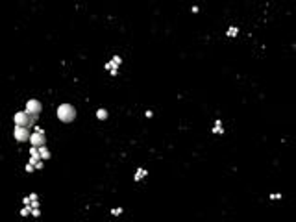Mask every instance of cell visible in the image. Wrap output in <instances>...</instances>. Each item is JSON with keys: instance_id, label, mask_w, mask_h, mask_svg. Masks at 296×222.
I'll return each mask as SVG.
<instances>
[{"instance_id": "obj_5", "label": "cell", "mask_w": 296, "mask_h": 222, "mask_svg": "<svg viewBox=\"0 0 296 222\" xmlns=\"http://www.w3.org/2000/svg\"><path fill=\"white\" fill-rule=\"evenodd\" d=\"M24 111H26L28 115H39V113L43 111V104H41L39 100H35V98H31V100L26 102Z\"/></svg>"}, {"instance_id": "obj_18", "label": "cell", "mask_w": 296, "mask_h": 222, "mask_svg": "<svg viewBox=\"0 0 296 222\" xmlns=\"http://www.w3.org/2000/svg\"><path fill=\"white\" fill-rule=\"evenodd\" d=\"M30 200H31V202H34V200H37V194H35V193H31V194H30Z\"/></svg>"}, {"instance_id": "obj_12", "label": "cell", "mask_w": 296, "mask_h": 222, "mask_svg": "<svg viewBox=\"0 0 296 222\" xmlns=\"http://www.w3.org/2000/svg\"><path fill=\"white\" fill-rule=\"evenodd\" d=\"M226 34H228V37H235V35L239 34V30H237V28H228Z\"/></svg>"}, {"instance_id": "obj_7", "label": "cell", "mask_w": 296, "mask_h": 222, "mask_svg": "<svg viewBox=\"0 0 296 222\" xmlns=\"http://www.w3.org/2000/svg\"><path fill=\"white\" fill-rule=\"evenodd\" d=\"M148 174V170H146V168H137V172H135V176H133V179H135V182H141V179L142 178H145Z\"/></svg>"}, {"instance_id": "obj_14", "label": "cell", "mask_w": 296, "mask_h": 222, "mask_svg": "<svg viewBox=\"0 0 296 222\" xmlns=\"http://www.w3.org/2000/svg\"><path fill=\"white\" fill-rule=\"evenodd\" d=\"M111 213H113L115 217H118L120 213H122V207H115V209H111Z\"/></svg>"}, {"instance_id": "obj_10", "label": "cell", "mask_w": 296, "mask_h": 222, "mask_svg": "<svg viewBox=\"0 0 296 222\" xmlns=\"http://www.w3.org/2000/svg\"><path fill=\"white\" fill-rule=\"evenodd\" d=\"M213 133H224V128H222V122L217 120L215 126H213Z\"/></svg>"}, {"instance_id": "obj_16", "label": "cell", "mask_w": 296, "mask_h": 222, "mask_svg": "<svg viewBox=\"0 0 296 222\" xmlns=\"http://www.w3.org/2000/svg\"><path fill=\"white\" fill-rule=\"evenodd\" d=\"M31 217H41V209H31Z\"/></svg>"}, {"instance_id": "obj_15", "label": "cell", "mask_w": 296, "mask_h": 222, "mask_svg": "<svg viewBox=\"0 0 296 222\" xmlns=\"http://www.w3.org/2000/svg\"><path fill=\"white\" fill-rule=\"evenodd\" d=\"M34 170H35V167L30 165V163H26V172H34Z\"/></svg>"}, {"instance_id": "obj_6", "label": "cell", "mask_w": 296, "mask_h": 222, "mask_svg": "<svg viewBox=\"0 0 296 222\" xmlns=\"http://www.w3.org/2000/svg\"><path fill=\"white\" fill-rule=\"evenodd\" d=\"M120 63H122V58H120V56H113L111 61L106 63V70H109V72H111V70H118V65H120Z\"/></svg>"}, {"instance_id": "obj_13", "label": "cell", "mask_w": 296, "mask_h": 222, "mask_svg": "<svg viewBox=\"0 0 296 222\" xmlns=\"http://www.w3.org/2000/svg\"><path fill=\"white\" fill-rule=\"evenodd\" d=\"M37 117H39V115H30V126H34L37 122Z\"/></svg>"}, {"instance_id": "obj_3", "label": "cell", "mask_w": 296, "mask_h": 222, "mask_svg": "<svg viewBox=\"0 0 296 222\" xmlns=\"http://www.w3.org/2000/svg\"><path fill=\"white\" fill-rule=\"evenodd\" d=\"M13 137H15V141L17 143H28L30 141V130L28 128H20V126H15V130H13Z\"/></svg>"}, {"instance_id": "obj_1", "label": "cell", "mask_w": 296, "mask_h": 222, "mask_svg": "<svg viewBox=\"0 0 296 222\" xmlns=\"http://www.w3.org/2000/svg\"><path fill=\"white\" fill-rule=\"evenodd\" d=\"M58 119L65 124H69L76 119V109H74V105L72 104H61L59 108H58Z\"/></svg>"}, {"instance_id": "obj_17", "label": "cell", "mask_w": 296, "mask_h": 222, "mask_svg": "<svg viewBox=\"0 0 296 222\" xmlns=\"http://www.w3.org/2000/svg\"><path fill=\"white\" fill-rule=\"evenodd\" d=\"M22 204H24V206H30V204H31V200H30V196H26V198H22Z\"/></svg>"}, {"instance_id": "obj_2", "label": "cell", "mask_w": 296, "mask_h": 222, "mask_svg": "<svg viewBox=\"0 0 296 222\" xmlns=\"http://www.w3.org/2000/svg\"><path fill=\"white\" fill-rule=\"evenodd\" d=\"M30 144L35 146V148L46 146V133H45V130L39 128V126H35V132L31 133V137H30Z\"/></svg>"}, {"instance_id": "obj_8", "label": "cell", "mask_w": 296, "mask_h": 222, "mask_svg": "<svg viewBox=\"0 0 296 222\" xmlns=\"http://www.w3.org/2000/svg\"><path fill=\"white\" fill-rule=\"evenodd\" d=\"M39 155H41V159H43V161L50 159V152H48V148H46V146H41V148H39Z\"/></svg>"}, {"instance_id": "obj_9", "label": "cell", "mask_w": 296, "mask_h": 222, "mask_svg": "<svg viewBox=\"0 0 296 222\" xmlns=\"http://www.w3.org/2000/svg\"><path fill=\"white\" fill-rule=\"evenodd\" d=\"M96 119H98V120H106V119H107V111H106L104 108H100V109L96 111Z\"/></svg>"}, {"instance_id": "obj_11", "label": "cell", "mask_w": 296, "mask_h": 222, "mask_svg": "<svg viewBox=\"0 0 296 222\" xmlns=\"http://www.w3.org/2000/svg\"><path fill=\"white\" fill-rule=\"evenodd\" d=\"M28 215H31V206H24L20 209V217H28Z\"/></svg>"}, {"instance_id": "obj_4", "label": "cell", "mask_w": 296, "mask_h": 222, "mask_svg": "<svg viewBox=\"0 0 296 222\" xmlns=\"http://www.w3.org/2000/svg\"><path fill=\"white\" fill-rule=\"evenodd\" d=\"M13 122H15V126H20V128H28L30 126V115L26 111H17L13 115Z\"/></svg>"}]
</instances>
